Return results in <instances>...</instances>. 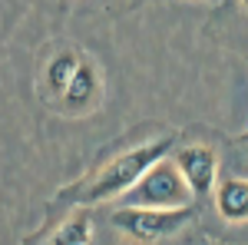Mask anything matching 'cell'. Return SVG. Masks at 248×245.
Segmentation results:
<instances>
[{
	"label": "cell",
	"mask_w": 248,
	"mask_h": 245,
	"mask_svg": "<svg viewBox=\"0 0 248 245\" xmlns=\"http://www.w3.org/2000/svg\"><path fill=\"white\" fill-rule=\"evenodd\" d=\"M172 143H175L172 136H159V139H149V143H142V146H133V149L119 152L116 159H109L106 166H99L96 172H90L86 179L60 189L57 202L73 206V209H86V206H96V202L123 199L153 163L166 159V152L172 149Z\"/></svg>",
	"instance_id": "cell-1"
},
{
	"label": "cell",
	"mask_w": 248,
	"mask_h": 245,
	"mask_svg": "<svg viewBox=\"0 0 248 245\" xmlns=\"http://www.w3.org/2000/svg\"><path fill=\"white\" fill-rule=\"evenodd\" d=\"M195 219V202L192 206H175V209H146V206H119L109 215L116 232H123L126 239L142 245L162 242L175 232L189 226Z\"/></svg>",
	"instance_id": "cell-2"
},
{
	"label": "cell",
	"mask_w": 248,
	"mask_h": 245,
	"mask_svg": "<svg viewBox=\"0 0 248 245\" xmlns=\"http://www.w3.org/2000/svg\"><path fill=\"white\" fill-rule=\"evenodd\" d=\"M123 202L146 209H175V206H192V192L179 166L172 159H159L139 176V182L123 196Z\"/></svg>",
	"instance_id": "cell-3"
},
{
	"label": "cell",
	"mask_w": 248,
	"mask_h": 245,
	"mask_svg": "<svg viewBox=\"0 0 248 245\" xmlns=\"http://www.w3.org/2000/svg\"><path fill=\"white\" fill-rule=\"evenodd\" d=\"M172 163L179 166L192 199H209L215 182H218V152L202 146V143H192V146L175 149Z\"/></svg>",
	"instance_id": "cell-4"
},
{
	"label": "cell",
	"mask_w": 248,
	"mask_h": 245,
	"mask_svg": "<svg viewBox=\"0 0 248 245\" xmlns=\"http://www.w3.org/2000/svg\"><path fill=\"white\" fill-rule=\"evenodd\" d=\"M99 93H103V83H99L96 66L86 57H79V66L73 70V80H70V86L63 90V96H60L57 103H60L63 113L83 116V113H90L96 103H99Z\"/></svg>",
	"instance_id": "cell-5"
},
{
	"label": "cell",
	"mask_w": 248,
	"mask_h": 245,
	"mask_svg": "<svg viewBox=\"0 0 248 245\" xmlns=\"http://www.w3.org/2000/svg\"><path fill=\"white\" fill-rule=\"evenodd\" d=\"M215 209L225 222H248V179L242 176H229V179H218L215 189Z\"/></svg>",
	"instance_id": "cell-6"
},
{
	"label": "cell",
	"mask_w": 248,
	"mask_h": 245,
	"mask_svg": "<svg viewBox=\"0 0 248 245\" xmlns=\"http://www.w3.org/2000/svg\"><path fill=\"white\" fill-rule=\"evenodd\" d=\"M79 66V53L77 50H60L57 57L46 63V73H43V90L50 99H60L63 90L70 86V80H73V70Z\"/></svg>",
	"instance_id": "cell-7"
},
{
	"label": "cell",
	"mask_w": 248,
	"mask_h": 245,
	"mask_svg": "<svg viewBox=\"0 0 248 245\" xmlns=\"http://www.w3.org/2000/svg\"><path fill=\"white\" fill-rule=\"evenodd\" d=\"M93 242V222L86 215V209H73L50 235L46 245H90Z\"/></svg>",
	"instance_id": "cell-8"
},
{
	"label": "cell",
	"mask_w": 248,
	"mask_h": 245,
	"mask_svg": "<svg viewBox=\"0 0 248 245\" xmlns=\"http://www.w3.org/2000/svg\"><path fill=\"white\" fill-rule=\"evenodd\" d=\"M242 143H248V130H245V132H242Z\"/></svg>",
	"instance_id": "cell-9"
},
{
	"label": "cell",
	"mask_w": 248,
	"mask_h": 245,
	"mask_svg": "<svg viewBox=\"0 0 248 245\" xmlns=\"http://www.w3.org/2000/svg\"><path fill=\"white\" fill-rule=\"evenodd\" d=\"M242 3H245V10H248V0H242Z\"/></svg>",
	"instance_id": "cell-10"
}]
</instances>
